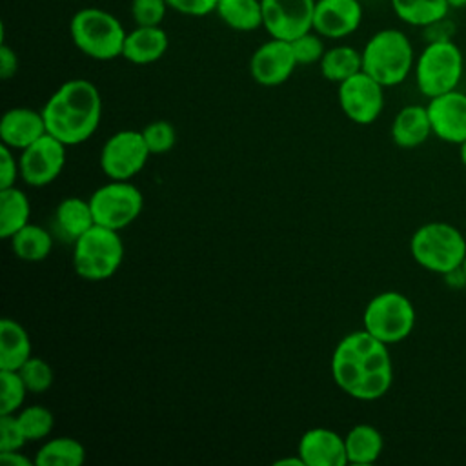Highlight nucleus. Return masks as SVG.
<instances>
[{
  "mask_svg": "<svg viewBox=\"0 0 466 466\" xmlns=\"http://www.w3.org/2000/svg\"><path fill=\"white\" fill-rule=\"evenodd\" d=\"M27 442L15 413H0V451L22 450Z\"/></svg>",
  "mask_w": 466,
  "mask_h": 466,
  "instance_id": "c9c22d12",
  "label": "nucleus"
},
{
  "mask_svg": "<svg viewBox=\"0 0 466 466\" xmlns=\"http://www.w3.org/2000/svg\"><path fill=\"white\" fill-rule=\"evenodd\" d=\"M0 461L7 466H31L35 464V459H29L25 453L20 450H11V451H0Z\"/></svg>",
  "mask_w": 466,
  "mask_h": 466,
  "instance_id": "ea45409f",
  "label": "nucleus"
},
{
  "mask_svg": "<svg viewBox=\"0 0 466 466\" xmlns=\"http://www.w3.org/2000/svg\"><path fill=\"white\" fill-rule=\"evenodd\" d=\"M18 424L27 439V442L42 441L53 431L55 426V417L49 408L42 404H33V406H22L16 413Z\"/></svg>",
  "mask_w": 466,
  "mask_h": 466,
  "instance_id": "c756f323",
  "label": "nucleus"
},
{
  "mask_svg": "<svg viewBox=\"0 0 466 466\" xmlns=\"http://www.w3.org/2000/svg\"><path fill=\"white\" fill-rule=\"evenodd\" d=\"M319 66L326 80L340 84L362 71V53L351 46H333L324 51Z\"/></svg>",
  "mask_w": 466,
  "mask_h": 466,
  "instance_id": "cd10ccee",
  "label": "nucleus"
},
{
  "mask_svg": "<svg viewBox=\"0 0 466 466\" xmlns=\"http://www.w3.org/2000/svg\"><path fill=\"white\" fill-rule=\"evenodd\" d=\"M362 71L384 87L402 84L415 66V51L408 35L395 27L373 33L364 44Z\"/></svg>",
  "mask_w": 466,
  "mask_h": 466,
  "instance_id": "7ed1b4c3",
  "label": "nucleus"
},
{
  "mask_svg": "<svg viewBox=\"0 0 466 466\" xmlns=\"http://www.w3.org/2000/svg\"><path fill=\"white\" fill-rule=\"evenodd\" d=\"M413 260L439 275H451L461 269L466 257V238L459 228L448 222H426L410 238Z\"/></svg>",
  "mask_w": 466,
  "mask_h": 466,
  "instance_id": "20e7f679",
  "label": "nucleus"
},
{
  "mask_svg": "<svg viewBox=\"0 0 466 466\" xmlns=\"http://www.w3.org/2000/svg\"><path fill=\"white\" fill-rule=\"evenodd\" d=\"M218 0H167V5L180 15L206 16L215 13Z\"/></svg>",
  "mask_w": 466,
  "mask_h": 466,
  "instance_id": "4c0bfd02",
  "label": "nucleus"
},
{
  "mask_svg": "<svg viewBox=\"0 0 466 466\" xmlns=\"http://www.w3.org/2000/svg\"><path fill=\"white\" fill-rule=\"evenodd\" d=\"M31 393H44L51 388L55 373L49 362L40 357H29L18 370H16Z\"/></svg>",
  "mask_w": 466,
  "mask_h": 466,
  "instance_id": "2f4dec72",
  "label": "nucleus"
},
{
  "mask_svg": "<svg viewBox=\"0 0 466 466\" xmlns=\"http://www.w3.org/2000/svg\"><path fill=\"white\" fill-rule=\"evenodd\" d=\"M66 144L51 133L42 135L20 151V178L33 187H42L56 180L66 166Z\"/></svg>",
  "mask_w": 466,
  "mask_h": 466,
  "instance_id": "f8f14e48",
  "label": "nucleus"
},
{
  "mask_svg": "<svg viewBox=\"0 0 466 466\" xmlns=\"http://www.w3.org/2000/svg\"><path fill=\"white\" fill-rule=\"evenodd\" d=\"M13 151L15 149H11L5 144L0 146V155H2V160H0V189L13 187L16 178L20 177V164H18V158H15Z\"/></svg>",
  "mask_w": 466,
  "mask_h": 466,
  "instance_id": "e433bc0d",
  "label": "nucleus"
},
{
  "mask_svg": "<svg viewBox=\"0 0 466 466\" xmlns=\"http://www.w3.org/2000/svg\"><path fill=\"white\" fill-rule=\"evenodd\" d=\"M297 66L291 44L280 38H269L260 44L249 58L251 78L264 87L284 84Z\"/></svg>",
  "mask_w": 466,
  "mask_h": 466,
  "instance_id": "4468645a",
  "label": "nucleus"
},
{
  "mask_svg": "<svg viewBox=\"0 0 466 466\" xmlns=\"http://www.w3.org/2000/svg\"><path fill=\"white\" fill-rule=\"evenodd\" d=\"M89 204L96 224L120 231L142 213L144 197L129 180H109L93 191Z\"/></svg>",
  "mask_w": 466,
  "mask_h": 466,
  "instance_id": "1a4fd4ad",
  "label": "nucleus"
},
{
  "mask_svg": "<svg viewBox=\"0 0 466 466\" xmlns=\"http://www.w3.org/2000/svg\"><path fill=\"white\" fill-rule=\"evenodd\" d=\"M86 461V448L73 437L46 441L35 453V466H80Z\"/></svg>",
  "mask_w": 466,
  "mask_h": 466,
  "instance_id": "bb28decb",
  "label": "nucleus"
},
{
  "mask_svg": "<svg viewBox=\"0 0 466 466\" xmlns=\"http://www.w3.org/2000/svg\"><path fill=\"white\" fill-rule=\"evenodd\" d=\"M415 308L400 291H382L364 308L362 328L384 344H397L408 339L415 328Z\"/></svg>",
  "mask_w": 466,
  "mask_h": 466,
  "instance_id": "6e6552de",
  "label": "nucleus"
},
{
  "mask_svg": "<svg viewBox=\"0 0 466 466\" xmlns=\"http://www.w3.org/2000/svg\"><path fill=\"white\" fill-rule=\"evenodd\" d=\"M47 133L42 111L31 107H11L2 115L0 138L11 149H25Z\"/></svg>",
  "mask_w": 466,
  "mask_h": 466,
  "instance_id": "a211bd4d",
  "label": "nucleus"
},
{
  "mask_svg": "<svg viewBox=\"0 0 466 466\" xmlns=\"http://www.w3.org/2000/svg\"><path fill=\"white\" fill-rule=\"evenodd\" d=\"M344 446H346L348 464L368 466L380 457L384 448V439L375 426L362 422V424H355L344 435Z\"/></svg>",
  "mask_w": 466,
  "mask_h": 466,
  "instance_id": "412c9836",
  "label": "nucleus"
},
{
  "mask_svg": "<svg viewBox=\"0 0 466 466\" xmlns=\"http://www.w3.org/2000/svg\"><path fill=\"white\" fill-rule=\"evenodd\" d=\"M431 133L426 106H404L391 122V140L400 149H415L422 146Z\"/></svg>",
  "mask_w": 466,
  "mask_h": 466,
  "instance_id": "aec40b11",
  "label": "nucleus"
},
{
  "mask_svg": "<svg viewBox=\"0 0 466 466\" xmlns=\"http://www.w3.org/2000/svg\"><path fill=\"white\" fill-rule=\"evenodd\" d=\"M124 258V242L116 229L95 224L73 242V268L78 277L100 282L113 277Z\"/></svg>",
  "mask_w": 466,
  "mask_h": 466,
  "instance_id": "0eeeda50",
  "label": "nucleus"
},
{
  "mask_svg": "<svg viewBox=\"0 0 466 466\" xmlns=\"http://www.w3.org/2000/svg\"><path fill=\"white\" fill-rule=\"evenodd\" d=\"M217 16L233 31H255L262 27L260 0H218Z\"/></svg>",
  "mask_w": 466,
  "mask_h": 466,
  "instance_id": "a878e982",
  "label": "nucleus"
},
{
  "mask_svg": "<svg viewBox=\"0 0 466 466\" xmlns=\"http://www.w3.org/2000/svg\"><path fill=\"white\" fill-rule=\"evenodd\" d=\"M149 155L140 131L122 129L102 146L100 167L109 180H131L144 169Z\"/></svg>",
  "mask_w": 466,
  "mask_h": 466,
  "instance_id": "9d476101",
  "label": "nucleus"
},
{
  "mask_svg": "<svg viewBox=\"0 0 466 466\" xmlns=\"http://www.w3.org/2000/svg\"><path fill=\"white\" fill-rule=\"evenodd\" d=\"M289 44H291V49H293V55H295V60L299 66H309V64L320 62V58L326 51L322 36L313 29L293 38Z\"/></svg>",
  "mask_w": 466,
  "mask_h": 466,
  "instance_id": "72a5a7b5",
  "label": "nucleus"
},
{
  "mask_svg": "<svg viewBox=\"0 0 466 466\" xmlns=\"http://www.w3.org/2000/svg\"><path fill=\"white\" fill-rule=\"evenodd\" d=\"M364 11L359 0H317L313 13V31L322 38H346L362 22Z\"/></svg>",
  "mask_w": 466,
  "mask_h": 466,
  "instance_id": "dca6fc26",
  "label": "nucleus"
},
{
  "mask_svg": "<svg viewBox=\"0 0 466 466\" xmlns=\"http://www.w3.org/2000/svg\"><path fill=\"white\" fill-rule=\"evenodd\" d=\"M47 133L66 146H78L91 138L102 118V96L86 78H73L58 86L42 107Z\"/></svg>",
  "mask_w": 466,
  "mask_h": 466,
  "instance_id": "f03ea898",
  "label": "nucleus"
},
{
  "mask_svg": "<svg viewBox=\"0 0 466 466\" xmlns=\"http://www.w3.org/2000/svg\"><path fill=\"white\" fill-rule=\"evenodd\" d=\"M262 27L271 38L291 42L313 29L317 0H260Z\"/></svg>",
  "mask_w": 466,
  "mask_h": 466,
  "instance_id": "ddd939ff",
  "label": "nucleus"
},
{
  "mask_svg": "<svg viewBox=\"0 0 466 466\" xmlns=\"http://www.w3.org/2000/svg\"><path fill=\"white\" fill-rule=\"evenodd\" d=\"M167 9V0H131L129 7L135 25H160Z\"/></svg>",
  "mask_w": 466,
  "mask_h": 466,
  "instance_id": "f704fd0d",
  "label": "nucleus"
},
{
  "mask_svg": "<svg viewBox=\"0 0 466 466\" xmlns=\"http://www.w3.org/2000/svg\"><path fill=\"white\" fill-rule=\"evenodd\" d=\"M461 273H462V279L466 280V257H464V260H462V266H461Z\"/></svg>",
  "mask_w": 466,
  "mask_h": 466,
  "instance_id": "37998d69",
  "label": "nucleus"
},
{
  "mask_svg": "<svg viewBox=\"0 0 466 466\" xmlns=\"http://www.w3.org/2000/svg\"><path fill=\"white\" fill-rule=\"evenodd\" d=\"M144 142L151 155H162L175 147L177 144V131L171 122L167 120H155L149 122L144 129H140Z\"/></svg>",
  "mask_w": 466,
  "mask_h": 466,
  "instance_id": "473e14b6",
  "label": "nucleus"
},
{
  "mask_svg": "<svg viewBox=\"0 0 466 466\" xmlns=\"http://www.w3.org/2000/svg\"><path fill=\"white\" fill-rule=\"evenodd\" d=\"M335 384L357 400L384 397L393 382V364L388 344L364 328L344 335L331 355Z\"/></svg>",
  "mask_w": 466,
  "mask_h": 466,
  "instance_id": "f257e3e1",
  "label": "nucleus"
},
{
  "mask_svg": "<svg viewBox=\"0 0 466 466\" xmlns=\"http://www.w3.org/2000/svg\"><path fill=\"white\" fill-rule=\"evenodd\" d=\"M13 253L25 262H40L53 249V237L38 224H25L11 238Z\"/></svg>",
  "mask_w": 466,
  "mask_h": 466,
  "instance_id": "c85d7f7f",
  "label": "nucleus"
},
{
  "mask_svg": "<svg viewBox=\"0 0 466 466\" xmlns=\"http://www.w3.org/2000/svg\"><path fill=\"white\" fill-rule=\"evenodd\" d=\"M395 16L413 27H428L448 16V0H390Z\"/></svg>",
  "mask_w": 466,
  "mask_h": 466,
  "instance_id": "393cba45",
  "label": "nucleus"
},
{
  "mask_svg": "<svg viewBox=\"0 0 466 466\" xmlns=\"http://www.w3.org/2000/svg\"><path fill=\"white\" fill-rule=\"evenodd\" d=\"M450 9H462L466 7V0H448Z\"/></svg>",
  "mask_w": 466,
  "mask_h": 466,
  "instance_id": "79ce46f5",
  "label": "nucleus"
},
{
  "mask_svg": "<svg viewBox=\"0 0 466 466\" xmlns=\"http://www.w3.org/2000/svg\"><path fill=\"white\" fill-rule=\"evenodd\" d=\"M55 222L58 231L71 242L80 238L89 228L96 224L89 200L80 197H67L60 200L55 209Z\"/></svg>",
  "mask_w": 466,
  "mask_h": 466,
  "instance_id": "5701e85b",
  "label": "nucleus"
},
{
  "mask_svg": "<svg viewBox=\"0 0 466 466\" xmlns=\"http://www.w3.org/2000/svg\"><path fill=\"white\" fill-rule=\"evenodd\" d=\"M299 457L304 466H346L344 437L329 428H311L302 433L299 446Z\"/></svg>",
  "mask_w": 466,
  "mask_h": 466,
  "instance_id": "f3484780",
  "label": "nucleus"
},
{
  "mask_svg": "<svg viewBox=\"0 0 466 466\" xmlns=\"http://www.w3.org/2000/svg\"><path fill=\"white\" fill-rule=\"evenodd\" d=\"M69 35L75 47L93 60L122 56L127 31L122 22L106 9L82 7L69 20Z\"/></svg>",
  "mask_w": 466,
  "mask_h": 466,
  "instance_id": "39448f33",
  "label": "nucleus"
},
{
  "mask_svg": "<svg viewBox=\"0 0 466 466\" xmlns=\"http://www.w3.org/2000/svg\"><path fill=\"white\" fill-rule=\"evenodd\" d=\"M337 95L342 113L359 126L373 124L384 109V86L364 71L340 82Z\"/></svg>",
  "mask_w": 466,
  "mask_h": 466,
  "instance_id": "9b49d317",
  "label": "nucleus"
},
{
  "mask_svg": "<svg viewBox=\"0 0 466 466\" xmlns=\"http://www.w3.org/2000/svg\"><path fill=\"white\" fill-rule=\"evenodd\" d=\"M459 158H461V162H462V166L466 167V140L464 142H461L459 144Z\"/></svg>",
  "mask_w": 466,
  "mask_h": 466,
  "instance_id": "a19ab883",
  "label": "nucleus"
},
{
  "mask_svg": "<svg viewBox=\"0 0 466 466\" xmlns=\"http://www.w3.org/2000/svg\"><path fill=\"white\" fill-rule=\"evenodd\" d=\"M169 47L167 33L160 25H135L127 31L122 56L137 66H147L160 60Z\"/></svg>",
  "mask_w": 466,
  "mask_h": 466,
  "instance_id": "6ab92c4d",
  "label": "nucleus"
},
{
  "mask_svg": "<svg viewBox=\"0 0 466 466\" xmlns=\"http://www.w3.org/2000/svg\"><path fill=\"white\" fill-rule=\"evenodd\" d=\"M31 355V339L15 319L0 320V370H18Z\"/></svg>",
  "mask_w": 466,
  "mask_h": 466,
  "instance_id": "4be33fe9",
  "label": "nucleus"
},
{
  "mask_svg": "<svg viewBox=\"0 0 466 466\" xmlns=\"http://www.w3.org/2000/svg\"><path fill=\"white\" fill-rule=\"evenodd\" d=\"M18 71V56L11 46L0 42V78L9 80L16 75Z\"/></svg>",
  "mask_w": 466,
  "mask_h": 466,
  "instance_id": "58836bf2",
  "label": "nucleus"
},
{
  "mask_svg": "<svg viewBox=\"0 0 466 466\" xmlns=\"http://www.w3.org/2000/svg\"><path fill=\"white\" fill-rule=\"evenodd\" d=\"M464 73L461 47L451 40H428L415 58V84L426 98H433L459 87Z\"/></svg>",
  "mask_w": 466,
  "mask_h": 466,
  "instance_id": "423d86ee",
  "label": "nucleus"
},
{
  "mask_svg": "<svg viewBox=\"0 0 466 466\" xmlns=\"http://www.w3.org/2000/svg\"><path fill=\"white\" fill-rule=\"evenodd\" d=\"M31 202L18 187L0 189V237L9 240L18 229L29 224Z\"/></svg>",
  "mask_w": 466,
  "mask_h": 466,
  "instance_id": "b1692460",
  "label": "nucleus"
},
{
  "mask_svg": "<svg viewBox=\"0 0 466 466\" xmlns=\"http://www.w3.org/2000/svg\"><path fill=\"white\" fill-rule=\"evenodd\" d=\"M27 388L16 370H0V413H16L25 400Z\"/></svg>",
  "mask_w": 466,
  "mask_h": 466,
  "instance_id": "7c9ffc66",
  "label": "nucleus"
},
{
  "mask_svg": "<svg viewBox=\"0 0 466 466\" xmlns=\"http://www.w3.org/2000/svg\"><path fill=\"white\" fill-rule=\"evenodd\" d=\"M426 109L437 138L455 146L466 140V93L453 89L428 98Z\"/></svg>",
  "mask_w": 466,
  "mask_h": 466,
  "instance_id": "2eb2a0df",
  "label": "nucleus"
}]
</instances>
